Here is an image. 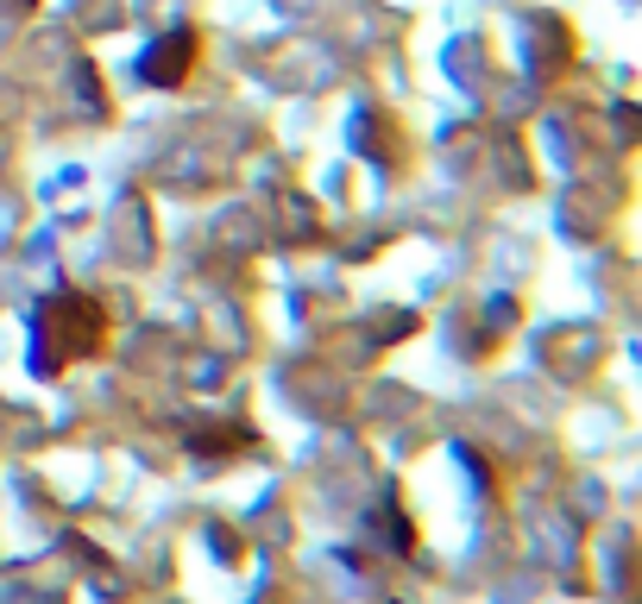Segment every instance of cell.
I'll list each match as a JSON object with an SVG mask.
<instances>
[{
  "instance_id": "1",
  "label": "cell",
  "mask_w": 642,
  "mask_h": 604,
  "mask_svg": "<svg viewBox=\"0 0 642 604\" xmlns=\"http://www.w3.org/2000/svg\"><path fill=\"white\" fill-rule=\"evenodd\" d=\"M108 340V315L95 296L82 290H58L51 303H39V347H32V371L58 378V371L82 366L89 352H101Z\"/></svg>"
},
{
  "instance_id": "2",
  "label": "cell",
  "mask_w": 642,
  "mask_h": 604,
  "mask_svg": "<svg viewBox=\"0 0 642 604\" xmlns=\"http://www.w3.org/2000/svg\"><path fill=\"white\" fill-rule=\"evenodd\" d=\"M190 63H195V32H190V25H176V32H164V39L145 51L139 76L152 82V89H176V82L190 76Z\"/></svg>"
}]
</instances>
